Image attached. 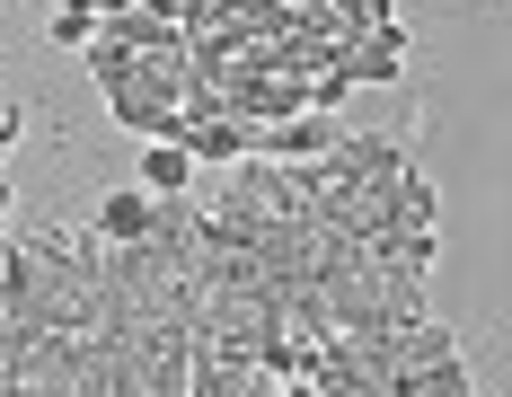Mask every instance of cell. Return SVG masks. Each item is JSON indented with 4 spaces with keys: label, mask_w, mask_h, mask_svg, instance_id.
<instances>
[{
    "label": "cell",
    "mask_w": 512,
    "mask_h": 397,
    "mask_svg": "<svg viewBox=\"0 0 512 397\" xmlns=\"http://www.w3.org/2000/svg\"><path fill=\"white\" fill-rule=\"evenodd\" d=\"M89 36H98V18H80V9H53L45 45H62V53H89Z\"/></svg>",
    "instance_id": "30bf717a"
},
{
    "label": "cell",
    "mask_w": 512,
    "mask_h": 397,
    "mask_svg": "<svg viewBox=\"0 0 512 397\" xmlns=\"http://www.w3.org/2000/svg\"><path fill=\"white\" fill-rule=\"evenodd\" d=\"M407 168H415L407 142H380V133H345V142L318 159V177H327L336 195H354V203H380V186L407 177Z\"/></svg>",
    "instance_id": "7a4b0ae2"
},
{
    "label": "cell",
    "mask_w": 512,
    "mask_h": 397,
    "mask_svg": "<svg viewBox=\"0 0 512 397\" xmlns=\"http://www.w3.org/2000/svg\"><path fill=\"white\" fill-rule=\"evenodd\" d=\"M398 71H407V27L389 18V27H371V36L354 45V89H362V80H380V89H389Z\"/></svg>",
    "instance_id": "8992f818"
},
{
    "label": "cell",
    "mask_w": 512,
    "mask_h": 397,
    "mask_svg": "<svg viewBox=\"0 0 512 397\" xmlns=\"http://www.w3.org/2000/svg\"><path fill=\"white\" fill-rule=\"evenodd\" d=\"M345 133H354L345 115H283V124H256V159H283V168H318V159L345 142Z\"/></svg>",
    "instance_id": "3957f363"
},
{
    "label": "cell",
    "mask_w": 512,
    "mask_h": 397,
    "mask_svg": "<svg viewBox=\"0 0 512 397\" xmlns=\"http://www.w3.org/2000/svg\"><path fill=\"white\" fill-rule=\"evenodd\" d=\"M115 124H124V133H142V142H177V133H186V106H159V98H142V89H115Z\"/></svg>",
    "instance_id": "5b68a950"
},
{
    "label": "cell",
    "mask_w": 512,
    "mask_h": 397,
    "mask_svg": "<svg viewBox=\"0 0 512 397\" xmlns=\"http://www.w3.org/2000/svg\"><path fill=\"white\" fill-rule=\"evenodd\" d=\"M133 62H142V53H124V45H106V36H89V80H98L106 98H115V89H133Z\"/></svg>",
    "instance_id": "9c48e42d"
},
{
    "label": "cell",
    "mask_w": 512,
    "mask_h": 397,
    "mask_svg": "<svg viewBox=\"0 0 512 397\" xmlns=\"http://www.w3.org/2000/svg\"><path fill=\"white\" fill-rule=\"evenodd\" d=\"M460 336L442 327V318H424V327H398V371H433V362H451Z\"/></svg>",
    "instance_id": "ba28073f"
},
{
    "label": "cell",
    "mask_w": 512,
    "mask_h": 397,
    "mask_svg": "<svg viewBox=\"0 0 512 397\" xmlns=\"http://www.w3.org/2000/svg\"><path fill=\"white\" fill-rule=\"evenodd\" d=\"M133 186H142V195H195V159H186L177 142H151V150H142V177H133Z\"/></svg>",
    "instance_id": "52a82bcc"
},
{
    "label": "cell",
    "mask_w": 512,
    "mask_h": 397,
    "mask_svg": "<svg viewBox=\"0 0 512 397\" xmlns=\"http://www.w3.org/2000/svg\"><path fill=\"white\" fill-rule=\"evenodd\" d=\"M89 230H98L106 248L151 239V195H142V186H115V195H98V221H89Z\"/></svg>",
    "instance_id": "277c9868"
},
{
    "label": "cell",
    "mask_w": 512,
    "mask_h": 397,
    "mask_svg": "<svg viewBox=\"0 0 512 397\" xmlns=\"http://www.w3.org/2000/svg\"><path fill=\"white\" fill-rule=\"evenodd\" d=\"M18 256L45 274L53 292H80V300H98V292H106V239H98V230L45 221V230H27V239H18Z\"/></svg>",
    "instance_id": "6da1fadb"
}]
</instances>
